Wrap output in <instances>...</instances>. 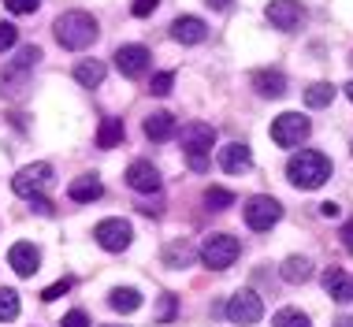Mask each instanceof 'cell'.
<instances>
[{
  "mask_svg": "<svg viewBox=\"0 0 353 327\" xmlns=\"http://www.w3.org/2000/svg\"><path fill=\"white\" fill-rule=\"evenodd\" d=\"M123 134H127V127H123V119H116V115H108V119L101 123V130H97V146H101V149H116L119 141H123Z\"/></svg>",
  "mask_w": 353,
  "mask_h": 327,
  "instance_id": "obj_24",
  "label": "cell"
},
{
  "mask_svg": "<svg viewBox=\"0 0 353 327\" xmlns=\"http://www.w3.org/2000/svg\"><path fill=\"white\" fill-rule=\"evenodd\" d=\"M242 216H245V227L250 230H272L283 219V205L275 197H268V194H256V197L245 201Z\"/></svg>",
  "mask_w": 353,
  "mask_h": 327,
  "instance_id": "obj_6",
  "label": "cell"
},
{
  "mask_svg": "<svg viewBox=\"0 0 353 327\" xmlns=\"http://www.w3.org/2000/svg\"><path fill=\"white\" fill-rule=\"evenodd\" d=\"M312 134V123L305 119L301 112H283L279 119H272V141L279 149H294V146H301L305 138Z\"/></svg>",
  "mask_w": 353,
  "mask_h": 327,
  "instance_id": "obj_5",
  "label": "cell"
},
{
  "mask_svg": "<svg viewBox=\"0 0 353 327\" xmlns=\"http://www.w3.org/2000/svg\"><path fill=\"white\" fill-rule=\"evenodd\" d=\"M331 327H353V316H339V320L331 324Z\"/></svg>",
  "mask_w": 353,
  "mask_h": 327,
  "instance_id": "obj_40",
  "label": "cell"
},
{
  "mask_svg": "<svg viewBox=\"0 0 353 327\" xmlns=\"http://www.w3.org/2000/svg\"><path fill=\"white\" fill-rule=\"evenodd\" d=\"M323 290L335 297L339 305H350L353 301V279L342 272V268H327V272H323Z\"/></svg>",
  "mask_w": 353,
  "mask_h": 327,
  "instance_id": "obj_17",
  "label": "cell"
},
{
  "mask_svg": "<svg viewBox=\"0 0 353 327\" xmlns=\"http://www.w3.org/2000/svg\"><path fill=\"white\" fill-rule=\"evenodd\" d=\"M342 249H346V253H353V224L342 227Z\"/></svg>",
  "mask_w": 353,
  "mask_h": 327,
  "instance_id": "obj_38",
  "label": "cell"
},
{
  "mask_svg": "<svg viewBox=\"0 0 353 327\" xmlns=\"http://www.w3.org/2000/svg\"><path fill=\"white\" fill-rule=\"evenodd\" d=\"M286 179L298 190H320L331 179V160L316 149H301L286 160Z\"/></svg>",
  "mask_w": 353,
  "mask_h": 327,
  "instance_id": "obj_2",
  "label": "cell"
},
{
  "mask_svg": "<svg viewBox=\"0 0 353 327\" xmlns=\"http://www.w3.org/2000/svg\"><path fill=\"white\" fill-rule=\"evenodd\" d=\"M52 34H56V41H60L63 49L82 52V49H90V45L101 37V26H97V19H93L90 12H63L52 23Z\"/></svg>",
  "mask_w": 353,
  "mask_h": 327,
  "instance_id": "obj_1",
  "label": "cell"
},
{
  "mask_svg": "<svg viewBox=\"0 0 353 327\" xmlns=\"http://www.w3.org/2000/svg\"><path fill=\"white\" fill-rule=\"evenodd\" d=\"M30 208H34L37 216H52V201H49V197H41V194L30 197Z\"/></svg>",
  "mask_w": 353,
  "mask_h": 327,
  "instance_id": "obj_36",
  "label": "cell"
},
{
  "mask_svg": "<svg viewBox=\"0 0 353 327\" xmlns=\"http://www.w3.org/2000/svg\"><path fill=\"white\" fill-rule=\"evenodd\" d=\"M26 90H30V67L12 60L0 71V93H4V97H23Z\"/></svg>",
  "mask_w": 353,
  "mask_h": 327,
  "instance_id": "obj_16",
  "label": "cell"
},
{
  "mask_svg": "<svg viewBox=\"0 0 353 327\" xmlns=\"http://www.w3.org/2000/svg\"><path fill=\"white\" fill-rule=\"evenodd\" d=\"M205 205L212 208V212H223V208L234 205V194H231V190H223V186H208L205 190Z\"/></svg>",
  "mask_w": 353,
  "mask_h": 327,
  "instance_id": "obj_28",
  "label": "cell"
},
{
  "mask_svg": "<svg viewBox=\"0 0 353 327\" xmlns=\"http://www.w3.org/2000/svg\"><path fill=\"white\" fill-rule=\"evenodd\" d=\"M108 305L116 313H138L141 309V294L134 290V286H116V290L108 294Z\"/></svg>",
  "mask_w": 353,
  "mask_h": 327,
  "instance_id": "obj_22",
  "label": "cell"
},
{
  "mask_svg": "<svg viewBox=\"0 0 353 327\" xmlns=\"http://www.w3.org/2000/svg\"><path fill=\"white\" fill-rule=\"evenodd\" d=\"M15 41H19V30H15L12 23H0V52L15 49Z\"/></svg>",
  "mask_w": 353,
  "mask_h": 327,
  "instance_id": "obj_32",
  "label": "cell"
},
{
  "mask_svg": "<svg viewBox=\"0 0 353 327\" xmlns=\"http://www.w3.org/2000/svg\"><path fill=\"white\" fill-rule=\"evenodd\" d=\"M93 238H97V246L108 249V253H123V249L134 242V227H130L127 219H101V224L93 227Z\"/></svg>",
  "mask_w": 353,
  "mask_h": 327,
  "instance_id": "obj_8",
  "label": "cell"
},
{
  "mask_svg": "<svg viewBox=\"0 0 353 327\" xmlns=\"http://www.w3.org/2000/svg\"><path fill=\"white\" fill-rule=\"evenodd\" d=\"M175 130H179V123L171 112H152L145 119V138L149 141H168V138H175Z\"/></svg>",
  "mask_w": 353,
  "mask_h": 327,
  "instance_id": "obj_19",
  "label": "cell"
},
{
  "mask_svg": "<svg viewBox=\"0 0 353 327\" xmlns=\"http://www.w3.org/2000/svg\"><path fill=\"white\" fill-rule=\"evenodd\" d=\"M264 15H268V23L275 26V30L290 34V30H298V23L305 19V8L298 4V0H272Z\"/></svg>",
  "mask_w": 353,
  "mask_h": 327,
  "instance_id": "obj_12",
  "label": "cell"
},
{
  "mask_svg": "<svg viewBox=\"0 0 353 327\" xmlns=\"http://www.w3.org/2000/svg\"><path fill=\"white\" fill-rule=\"evenodd\" d=\"M179 141H183L190 171H208V164H212V146H216V127L212 123H201V119L186 123L183 134H179Z\"/></svg>",
  "mask_w": 353,
  "mask_h": 327,
  "instance_id": "obj_3",
  "label": "cell"
},
{
  "mask_svg": "<svg viewBox=\"0 0 353 327\" xmlns=\"http://www.w3.org/2000/svg\"><path fill=\"white\" fill-rule=\"evenodd\" d=\"M4 8L15 15H34L37 8H41V0H4Z\"/></svg>",
  "mask_w": 353,
  "mask_h": 327,
  "instance_id": "obj_31",
  "label": "cell"
},
{
  "mask_svg": "<svg viewBox=\"0 0 353 327\" xmlns=\"http://www.w3.org/2000/svg\"><path fill=\"white\" fill-rule=\"evenodd\" d=\"M171 37H175L179 45H201L208 37V26H205V19H197V15H179L175 23H171Z\"/></svg>",
  "mask_w": 353,
  "mask_h": 327,
  "instance_id": "obj_15",
  "label": "cell"
},
{
  "mask_svg": "<svg viewBox=\"0 0 353 327\" xmlns=\"http://www.w3.org/2000/svg\"><path fill=\"white\" fill-rule=\"evenodd\" d=\"M127 186L138 190V194H157L160 190V171L152 168L149 160H134L127 168Z\"/></svg>",
  "mask_w": 353,
  "mask_h": 327,
  "instance_id": "obj_13",
  "label": "cell"
},
{
  "mask_svg": "<svg viewBox=\"0 0 353 327\" xmlns=\"http://www.w3.org/2000/svg\"><path fill=\"white\" fill-rule=\"evenodd\" d=\"M74 82L85 86V90H97V86L104 82V63L101 60H82L79 67H74Z\"/></svg>",
  "mask_w": 353,
  "mask_h": 327,
  "instance_id": "obj_23",
  "label": "cell"
},
{
  "mask_svg": "<svg viewBox=\"0 0 353 327\" xmlns=\"http://www.w3.org/2000/svg\"><path fill=\"white\" fill-rule=\"evenodd\" d=\"M104 194V182L97 175H79L68 186V197L74 201V205H90V201H97Z\"/></svg>",
  "mask_w": 353,
  "mask_h": 327,
  "instance_id": "obj_18",
  "label": "cell"
},
{
  "mask_svg": "<svg viewBox=\"0 0 353 327\" xmlns=\"http://www.w3.org/2000/svg\"><path fill=\"white\" fill-rule=\"evenodd\" d=\"M261 316H264V301H261L256 290H238L231 301H227V320L238 324V327L261 324Z\"/></svg>",
  "mask_w": 353,
  "mask_h": 327,
  "instance_id": "obj_7",
  "label": "cell"
},
{
  "mask_svg": "<svg viewBox=\"0 0 353 327\" xmlns=\"http://www.w3.org/2000/svg\"><path fill=\"white\" fill-rule=\"evenodd\" d=\"M279 275H283V283L301 286V283H309V279H312V261H309V257H286L283 268H279Z\"/></svg>",
  "mask_w": 353,
  "mask_h": 327,
  "instance_id": "obj_20",
  "label": "cell"
},
{
  "mask_svg": "<svg viewBox=\"0 0 353 327\" xmlns=\"http://www.w3.org/2000/svg\"><path fill=\"white\" fill-rule=\"evenodd\" d=\"M171 86H175V75H171V71H160V75H152L149 93H157V97H168V93H171Z\"/></svg>",
  "mask_w": 353,
  "mask_h": 327,
  "instance_id": "obj_30",
  "label": "cell"
},
{
  "mask_svg": "<svg viewBox=\"0 0 353 327\" xmlns=\"http://www.w3.org/2000/svg\"><path fill=\"white\" fill-rule=\"evenodd\" d=\"M320 216H323V219H339L342 208L335 205V201H323V205H320Z\"/></svg>",
  "mask_w": 353,
  "mask_h": 327,
  "instance_id": "obj_37",
  "label": "cell"
},
{
  "mask_svg": "<svg viewBox=\"0 0 353 327\" xmlns=\"http://www.w3.org/2000/svg\"><path fill=\"white\" fill-rule=\"evenodd\" d=\"M19 316V294L12 286H0V324H12Z\"/></svg>",
  "mask_w": 353,
  "mask_h": 327,
  "instance_id": "obj_26",
  "label": "cell"
},
{
  "mask_svg": "<svg viewBox=\"0 0 353 327\" xmlns=\"http://www.w3.org/2000/svg\"><path fill=\"white\" fill-rule=\"evenodd\" d=\"M208 8H216V12H227V8H231V0H205Z\"/></svg>",
  "mask_w": 353,
  "mask_h": 327,
  "instance_id": "obj_39",
  "label": "cell"
},
{
  "mask_svg": "<svg viewBox=\"0 0 353 327\" xmlns=\"http://www.w3.org/2000/svg\"><path fill=\"white\" fill-rule=\"evenodd\" d=\"M8 264H12V272L19 279H34L37 268H41V249H37L34 242H15L12 249H8Z\"/></svg>",
  "mask_w": 353,
  "mask_h": 327,
  "instance_id": "obj_11",
  "label": "cell"
},
{
  "mask_svg": "<svg viewBox=\"0 0 353 327\" xmlns=\"http://www.w3.org/2000/svg\"><path fill=\"white\" fill-rule=\"evenodd\" d=\"M49 182H52V168H49V164H30V168H23L12 179V190L19 197H37Z\"/></svg>",
  "mask_w": 353,
  "mask_h": 327,
  "instance_id": "obj_9",
  "label": "cell"
},
{
  "mask_svg": "<svg viewBox=\"0 0 353 327\" xmlns=\"http://www.w3.org/2000/svg\"><path fill=\"white\" fill-rule=\"evenodd\" d=\"M219 168L227 171V175H242V171L253 168V152L245 141H231V146L219 149Z\"/></svg>",
  "mask_w": 353,
  "mask_h": 327,
  "instance_id": "obj_14",
  "label": "cell"
},
{
  "mask_svg": "<svg viewBox=\"0 0 353 327\" xmlns=\"http://www.w3.org/2000/svg\"><path fill=\"white\" fill-rule=\"evenodd\" d=\"M60 327H90V316H85L82 309H74V313L63 316V324H60Z\"/></svg>",
  "mask_w": 353,
  "mask_h": 327,
  "instance_id": "obj_35",
  "label": "cell"
},
{
  "mask_svg": "<svg viewBox=\"0 0 353 327\" xmlns=\"http://www.w3.org/2000/svg\"><path fill=\"white\" fill-rule=\"evenodd\" d=\"M190 261H194V249H190L186 242H175V246L164 249V264L168 268H186Z\"/></svg>",
  "mask_w": 353,
  "mask_h": 327,
  "instance_id": "obj_27",
  "label": "cell"
},
{
  "mask_svg": "<svg viewBox=\"0 0 353 327\" xmlns=\"http://www.w3.org/2000/svg\"><path fill=\"white\" fill-rule=\"evenodd\" d=\"M253 90L261 93V97H283V93H286L283 71H256L253 75Z\"/></svg>",
  "mask_w": 353,
  "mask_h": 327,
  "instance_id": "obj_21",
  "label": "cell"
},
{
  "mask_svg": "<svg viewBox=\"0 0 353 327\" xmlns=\"http://www.w3.org/2000/svg\"><path fill=\"white\" fill-rule=\"evenodd\" d=\"M68 290H71V279H68V275H63V279H60V283H52V286H49V290H45V294H41V301H56V297H63V294H68Z\"/></svg>",
  "mask_w": 353,
  "mask_h": 327,
  "instance_id": "obj_33",
  "label": "cell"
},
{
  "mask_svg": "<svg viewBox=\"0 0 353 327\" xmlns=\"http://www.w3.org/2000/svg\"><path fill=\"white\" fill-rule=\"evenodd\" d=\"M157 4H160V0H134V8H130V12H134L138 19H149L152 12H157Z\"/></svg>",
  "mask_w": 353,
  "mask_h": 327,
  "instance_id": "obj_34",
  "label": "cell"
},
{
  "mask_svg": "<svg viewBox=\"0 0 353 327\" xmlns=\"http://www.w3.org/2000/svg\"><path fill=\"white\" fill-rule=\"evenodd\" d=\"M272 327H312V324H309V316L298 313V309H279L272 316Z\"/></svg>",
  "mask_w": 353,
  "mask_h": 327,
  "instance_id": "obj_29",
  "label": "cell"
},
{
  "mask_svg": "<svg viewBox=\"0 0 353 327\" xmlns=\"http://www.w3.org/2000/svg\"><path fill=\"white\" fill-rule=\"evenodd\" d=\"M152 56L145 45H123V49H116V67L123 79H141V75L149 71Z\"/></svg>",
  "mask_w": 353,
  "mask_h": 327,
  "instance_id": "obj_10",
  "label": "cell"
},
{
  "mask_svg": "<svg viewBox=\"0 0 353 327\" xmlns=\"http://www.w3.org/2000/svg\"><path fill=\"white\" fill-rule=\"evenodd\" d=\"M331 101H335V86L331 82H312L309 90H305V104H309V108H327Z\"/></svg>",
  "mask_w": 353,
  "mask_h": 327,
  "instance_id": "obj_25",
  "label": "cell"
},
{
  "mask_svg": "<svg viewBox=\"0 0 353 327\" xmlns=\"http://www.w3.org/2000/svg\"><path fill=\"white\" fill-rule=\"evenodd\" d=\"M346 97H350V101H353V82H350V86H346Z\"/></svg>",
  "mask_w": 353,
  "mask_h": 327,
  "instance_id": "obj_41",
  "label": "cell"
},
{
  "mask_svg": "<svg viewBox=\"0 0 353 327\" xmlns=\"http://www.w3.org/2000/svg\"><path fill=\"white\" fill-rule=\"evenodd\" d=\"M238 253H242V246H238L234 235H208L201 242V261L205 268H212V272H223V268H231L238 261Z\"/></svg>",
  "mask_w": 353,
  "mask_h": 327,
  "instance_id": "obj_4",
  "label": "cell"
}]
</instances>
